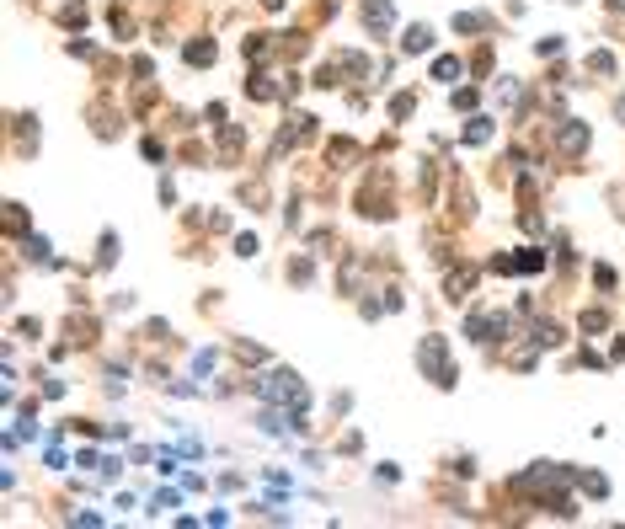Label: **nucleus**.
<instances>
[{"instance_id": "1", "label": "nucleus", "mask_w": 625, "mask_h": 529, "mask_svg": "<svg viewBox=\"0 0 625 529\" xmlns=\"http://www.w3.org/2000/svg\"><path fill=\"white\" fill-rule=\"evenodd\" d=\"M262 396H278V401H300L305 390H300V380H294V374H267V380H262Z\"/></svg>"}, {"instance_id": "4", "label": "nucleus", "mask_w": 625, "mask_h": 529, "mask_svg": "<svg viewBox=\"0 0 625 529\" xmlns=\"http://www.w3.org/2000/svg\"><path fill=\"white\" fill-rule=\"evenodd\" d=\"M583 139H588V129H583V123H572V129H561V144H566V150H583Z\"/></svg>"}, {"instance_id": "2", "label": "nucleus", "mask_w": 625, "mask_h": 529, "mask_svg": "<svg viewBox=\"0 0 625 529\" xmlns=\"http://www.w3.org/2000/svg\"><path fill=\"white\" fill-rule=\"evenodd\" d=\"M422 359L433 364V374H438V385H455V374H449V364H444V342H438V337H428V342H422Z\"/></svg>"}, {"instance_id": "6", "label": "nucleus", "mask_w": 625, "mask_h": 529, "mask_svg": "<svg viewBox=\"0 0 625 529\" xmlns=\"http://www.w3.org/2000/svg\"><path fill=\"white\" fill-rule=\"evenodd\" d=\"M407 48H411V54H417V48H428V27H411V33H407Z\"/></svg>"}, {"instance_id": "5", "label": "nucleus", "mask_w": 625, "mask_h": 529, "mask_svg": "<svg viewBox=\"0 0 625 529\" xmlns=\"http://www.w3.org/2000/svg\"><path fill=\"white\" fill-rule=\"evenodd\" d=\"M187 59H192V64H204V59H214V43H192V48H187Z\"/></svg>"}, {"instance_id": "7", "label": "nucleus", "mask_w": 625, "mask_h": 529, "mask_svg": "<svg viewBox=\"0 0 625 529\" xmlns=\"http://www.w3.org/2000/svg\"><path fill=\"white\" fill-rule=\"evenodd\" d=\"M620 6H625V0H620Z\"/></svg>"}, {"instance_id": "3", "label": "nucleus", "mask_w": 625, "mask_h": 529, "mask_svg": "<svg viewBox=\"0 0 625 529\" xmlns=\"http://www.w3.org/2000/svg\"><path fill=\"white\" fill-rule=\"evenodd\" d=\"M363 16H369V27H390V6H385V0H369Z\"/></svg>"}]
</instances>
